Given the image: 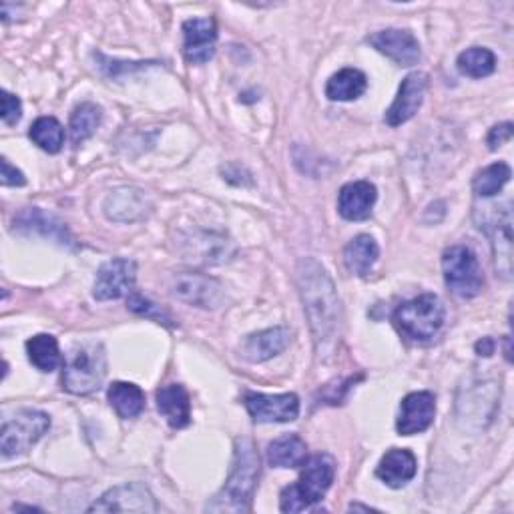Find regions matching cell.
I'll list each match as a JSON object with an SVG mask.
<instances>
[{
  "label": "cell",
  "mask_w": 514,
  "mask_h": 514,
  "mask_svg": "<svg viewBox=\"0 0 514 514\" xmlns=\"http://www.w3.org/2000/svg\"><path fill=\"white\" fill-rule=\"evenodd\" d=\"M510 177H512L510 167L506 163L498 161L476 173V177L472 181V189L478 197H492L510 181Z\"/></svg>",
  "instance_id": "4dcf8cb0"
},
{
  "label": "cell",
  "mask_w": 514,
  "mask_h": 514,
  "mask_svg": "<svg viewBox=\"0 0 514 514\" xmlns=\"http://www.w3.org/2000/svg\"><path fill=\"white\" fill-rule=\"evenodd\" d=\"M157 410L171 428H185L191 422L189 394L181 384H167L157 390Z\"/></svg>",
  "instance_id": "44dd1931"
},
{
  "label": "cell",
  "mask_w": 514,
  "mask_h": 514,
  "mask_svg": "<svg viewBox=\"0 0 514 514\" xmlns=\"http://www.w3.org/2000/svg\"><path fill=\"white\" fill-rule=\"evenodd\" d=\"M159 506L141 482H131L115 486L105 492L95 504L89 506V512H157Z\"/></svg>",
  "instance_id": "ba28073f"
},
{
  "label": "cell",
  "mask_w": 514,
  "mask_h": 514,
  "mask_svg": "<svg viewBox=\"0 0 514 514\" xmlns=\"http://www.w3.org/2000/svg\"><path fill=\"white\" fill-rule=\"evenodd\" d=\"M29 137L47 153H59L65 143V129L55 117H41L33 123Z\"/></svg>",
  "instance_id": "f546056e"
},
{
  "label": "cell",
  "mask_w": 514,
  "mask_h": 514,
  "mask_svg": "<svg viewBox=\"0 0 514 514\" xmlns=\"http://www.w3.org/2000/svg\"><path fill=\"white\" fill-rule=\"evenodd\" d=\"M137 280V264L133 260H125V257H117L101 266L93 296L99 302H109V300H119L125 294L131 292Z\"/></svg>",
  "instance_id": "9c48e42d"
},
{
  "label": "cell",
  "mask_w": 514,
  "mask_h": 514,
  "mask_svg": "<svg viewBox=\"0 0 514 514\" xmlns=\"http://www.w3.org/2000/svg\"><path fill=\"white\" fill-rule=\"evenodd\" d=\"M0 165H3V179H0V181H3L5 187H21V185L27 183L23 171L13 167L7 157H3V163H0Z\"/></svg>",
  "instance_id": "e575fe53"
},
{
  "label": "cell",
  "mask_w": 514,
  "mask_h": 514,
  "mask_svg": "<svg viewBox=\"0 0 514 514\" xmlns=\"http://www.w3.org/2000/svg\"><path fill=\"white\" fill-rule=\"evenodd\" d=\"M444 282L458 298H474L484 286V276L476 255L466 245H452L442 255Z\"/></svg>",
  "instance_id": "8992f818"
},
{
  "label": "cell",
  "mask_w": 514,
  "mask_h": 514,
  "mask_svg": "<svg viewBox=\"0 0 514 514\" xmlns=\"http://www.w3.org/2000/svg\"><path fill=\"white\" fill-rule=\"evenodd\" d=\"M171 290L177 300L197 308H217L221 302V286L201 274L175 276Z\"/></svg>",
  "instance_id": "9a60e30c"
},
{
  "label": "cell",
  "mask_w": 514,
  "mask_h": 514,
  "mask_svg": "<svg viewBox=\"0 0 514 514\" xmlns=\"http://www.w3.org/2000/svg\"><path fill=\"white\" fill-rule=\"evenodd\" d=\"M394 324L404 338L412 342H428L444 326V306L438 296L422 294L398 306L394 312Z\"/></svg>",
  "instance_id": "5b68a950"
},
{
  "label": "cell",
  "mask_w": 514,
  "mask_h": 514,
  "mask_svg": "<svg viewBox=\"0 0 514 514\" xmlns=\"http://www.w3.org/2000/svg\"><path fill=\"white\" fill-rule=\"evenodd\" d=\"M378 255L380 249L376 239L370 235H358L344 249V264L348 272L364 278L372 272L374 264L378 262Z\"/></svg>",
  "instance_id": "603a6c76"
},
{
  "label": "cell",
  "mask_w": 514,
  "mask_h": 514,
  "mask_svg": "<svg viewBox=\"0 0 514 514\" xmlns=\"http://www.w3.org/2000/svg\"><path fill=\"white\" fill-rule=\"evenodd\" d=\"M494 348H496V344H494L492 338H482L480 342H476V354H478V356L488 358V356L494 354Z\"/></svg>",
  "instance_id": "d590c367"
},
{
  "label": "cell",
  "mask_w": 514,
  "mask_h": 514,
  "mask_svg": "<svg viewBox=\"0 0 514 514\" xmlns=\"http://www.w3.org/2000/svg\"><path fill=\"white\" fill-rule=\"evenodd\" d=\"M368 89V79L358 69H342L330 77L326 85V97L330 101H356Z\"/></svg>",
  "instance_id": "cb8c5ba5"
},
{
  "label": "cell",
  "mask_w": 514,
  "mask_h": 514,
  "mask_svg": "<svg viewBox=\"0 0 514 514\" xmlns=\"http://www.w3.org/2000/svg\"><path fill=\"white\" fill-rule=\"evenodd\" d=\"M426 89H428V75L426 73L408 75L400 85L398 97L394 99V103L386 111V117H384L386 123L390 127H398V125L410 121L418 113V109L422 107Z\"/></svg>",
  "instance_id": "5bb4252c"
},
{
  "label": "cell",
  "mask_w": 514,
  "mask_h": 514,
  "mask_svg": "<svg viewBox=\"0 0 514 514\" xmlns=\"http://www.w3.org/2000/svg\"><path fill=\"white\" fill-rule=\"evenodd\" d=\"M29 360L41 370V372H53L63 364L59 342L55 336L39 334L27 342Z\"/></svg>",
  "instance_id": "4316f807"
},
{
  "label": "cell",
  "mask_w": 514,
  "mask_h": 514,
  "mask_svg": "<svg viewBox=\"0 0 514 514\" xmlns=\"http://www.w3.org/2000/svg\"><path fill=\"white\" fill-rule=\"evenodd\" d=\"M458 71L470 79H484L494 73L496 69V57L492 51L484 47H472L460 53L458 61Z\"/></svg>",
  "instance_id": "f1b7e54d"
},
{
  "label": "cell",
  "mask_w": 514,
  "mask_h": 514,
  "mask_svg": "<svg viewBox=\"0 0 514 514\" xmlns=\"http://www.w3.org/2000/svg\"><path fill=\"white\" fill-rule=\"evenodd\" d=\"M149 209L143 191L133 187H121L113 191L105 201V213L113 221H135L141 219Z\"/></svg>",
  "instance_id": "7402d4cb"
},
{
  "label": "cell",
  "mask_w": 514,
  "mask_h": 514,
  "mask_svg": "<svg viewBox=\"0 0 514 514\" xmlns=\"http://www.w3.org/2000/svg\"><path fill=\"white\" fill-rule=\"evenodd\" d=\"M512 139V123H500L494 125L486 137V145L490 151H496L498 147H502L504 143H508Z\"/></svg>",
  "instance_id": "836d02e7"
},
{
  "label": "cell",
  "mask_w": 514,
  "mask_h": 514,
  "mask_svg": "<svg viewBox=\"0 0 514 514\" xmlns=\"http://www.w3.org/2000/svg\"><path fill=\"white\" fill-rule=\"evenodd\" d=\"M492 237L496 270L504 280L512 278V211L506 203L498 215L492 217V225L484 227Z\"/></svg>",
  "instance_id": "e0dca14e"
},
{
  "label": "cell",
  "mask_w": 514,
  "mask_h": 514,
  "mask_svg": "<svg viewBox=\"0 0 514 514\" xmlns=\"http://www.w3.org/2000/svg\"><path fill=\"white\" fill-rule=\"evenodd\" d=\"M350 510H364V512H370V510H374V508L362 506V504H350Z\"/></svg>",
  "instance_id": "8d00e7d4"
},
{
  "label": "cell",
  "mask_w": 514,
  "mask_h": 514,
  "mask_svg": "<svg viewBox=\"0 0 514 514\" xmlns=\"http://www.w3.org/2000/svg\"><path fill=\"white\" fill-rule=\"evenodd\" d=\"M298 286L314 334L316 352L320 358H326L336 350L342 328V308L334 282L320 262L306 257L298 264Z\"/></svg>",
  "instance_id": "6da1fadb"
},
{
  "label": "cell",
  "mask_w": 514,
  "mask_h": 514,
  "mask_svg": "<svg viewBox=\"0 0 514 514\" xmlns=\"http://www.w3.org/2000/svg\"><path fill=\"white\" fill-rule=\"evenodd\" d=\"M243 404L255 422H292L300 414L296 394H245Z\"/></svg>",
  "instance_id": "30bf717a"
},
{
  "label": "cell",
  "mask_w": 514,
  "mask_h": 514,
  "mask_svg": "<svg viewBox=\"0 0 514 514\" xmlns=\"http://www.w3.org/2000/svg\"><path fill=\"white\" fill-rule=\"evenodd\" d=\"M368 43L382 55H386L390 61H394L400 67H412L418 65L422 59L420 43L410 31L400 29H386L380 33H374L368 37Z\"/></svg>",
  "instance_id": "8fae6325"
},
{
  "label": "cell",
  "mask_w": 514,
  "mask_h": 514,
  "mask_svg": "<svg viewBox=\"0 0 514 514\" xmlns=\"http://www.w3.org/2000/svg\"><path fill=\"white\" fill-rule=\"evenodd\" d=\"M260 476V454L247 438L235 442L233 466L221 492L207 504L209 512H247Z\"/></svg>",
  "instance_id": "7a4b0ae2"
},
{
  "label": "cell",
  "mask_w": 514,
  "mask_h": 514,
  "mask_svg": "<svg viewBox=\"0 0 514 514\" xmlns=\"http://www.w3.org/2000/svg\"><path fill=\"white\" fill-rule=\"evenodd\" d=\"M416 470H418V462L410 450L392 448L382 456L376 468V476L382 482H386L390 488H402L416 476Z\"/></svg>",
  "instance_id": "ffe728a7"
},
{
  "label": "cell",
  "mask_w": 514,
  "mask_h": 514,
  "mask_svg": "<svg viewBox=\"0 0 514 514\" xmlns=\"http://www.w3.org/2000/svg\"><path fill=\"white\" fill-rule=\"evenodd\" d=\"M300 474V480L282 490V512H302L324 498L336 476V464L328 454H316L308 458Z\"/></svg>",
  "instance_id": "3957f363"
},
{
  "label": "cell",
  "mask_w": 514,
  "mask_h": 514,
  "mask_svg": "<svg viewBox=\"0 0 514 514\" xmlns=\"http://www.w3.org/2000/svg\"><path fill=\"white\" fill-rule=\"evenodd\" d=\"M308 446L298 434H286L268 446V460L276 468H298L306 462Z\"/></svg>",
  "instance_id": "d4e9b609"
},
{
  "label": "cell",
  "mask_w": 514,
  "mask_h": 514,
  "mask_svg": "<svg viewBox=\"0 0 514 514\" xmlns=\"http://www.w3.org/2000/svg\"><path fill=\"white\" fill-rule=\"evenodd\" d=\"M107 376V354L97 342L81 344L71 350L65 370L63 388L77 396H87L103 386Z\"/></svg>",
  "instance_id": "277c9868"
},
{
  "label": "cell",
  "mask_w": 514,
  "mask_h": 514,
  "mask_svg": "<svg viewBox=\"0 0 514 514\" xmlns=\"http://www.w3.org/2000/svg\"><path fill=\"white\" fill-rule=\"evenodd\" d=\"M292 342V332L284 326L280 328H270L264 332L251 334L243 346L241 354L249 362H266L278 354H282Z\"/></svg>",
  "instance_id": "d6986e66"
},
{
  "label": "cell",
  "mask_w": 514,
  "mask_h": 514,
  "mask_svg": "<svg viewBox=\"0 0 514 514\" xmlns=\"http://www.w3.org/2000/svg\"><path fill=\"white\" fill-rule=\"evenodd\" d=\"M103 111L95 103H81L75 107L71 115V141L75 145H81L89 137L95 135L97 127L101 125Z\"/></svg>",
  "instance_id": "83f0119b"
},
{
  "label": "cell",
  "mask_w": 514,
  "mask_h": 514,
  "mask_svg": "<svg viewBox=\"0 0 514 514\" xmlns=\"http://www.w3.org/2000/svg\"><path fill=\"white\" fill-rule=\"evenodd\" d=\"M21 115H23V105H21V99L9 91H3V113H0V117H3V123L7 125H17L21 121Z\"/></svg>",
  "instance_id": "d6a6232c"
},
{
  "label": "cell",
  "mask_w": 514,
  "mask_h": 514,
  "mask_svg": "<svg viewBox=\"0 0 514 514\" xmlns=\"http://www.w3.org/2000/svg\"><path fill=\"white\" fill-rule=\"evenodd\" d=\"M376 199L378 193L370 181H352L340 189L338 211L348 221H364L372 215Z\"/></svg>",
  "instance_id": "ac0fdd59"
},
{
  "label": "cell",
  "mask_w": 514,
  "mask_h": 514,
  "mask_svg": "<svg viewBox=\"0 0 514 514\" xmlns=\"http://www.w3.org/2000/svg\"><path fill=\"white\" fill-rule=\"evenodd\" d=\"M217 27L215 21L189 19L183 23V53L191 65H203L215 55Z\"/></svg>",
  "instance_id": "4fadbf2b"
},
{
  "label": "cell",
  "mask_w": 514,
  "mask_h": 514,
  "mask_svg": "<svg viewBox=\"0 0 514 514\" xmlns=\"http://www.w3.org/2000/svg\"><path fill=\"white\" fill-rule=\"evenodd\" d=\"M127 306H129L131 312H135V314H139V316L153 318V320H157L159 324H161V322H163V324H169V322H171V318H169L159 306H155L153 302L145 300V298L139 296V294H133V296L127 300Z\"/></svg>",
  "instance_id": "1f68e13d"
},
{
  "label": "cell",
  "mask_w": 514,
  "mask_h": 514,
  "mask_svg": "<svg viewBox=\"0 0 514 514\" xmlns=\"http://www.w3.org/2000/svg\"><path fill=\"white\" fill-rule=\"evenodd\" d=\"M109 402L121 418H137L145 408V394L139 386L129 382H113L109 392Z\"/></svg>",
  "instance_id": "484cf974"
},
{
  "label": "cell",
  "mask_w": 514,
  "mask_h": 514,
  "mask_svg": "<svg viewBox=\"0 0 514 514\" xmlns=\"http://www.w3.org/2000/svg\"><path fill=\"white\" fill-rule=\"evenodd\" d=\"M51 428V418L39 410H21L3 424L0 450L5 458L29 452Z\"/></svg>",
  "instance_id": "52a82bcc"
},
{
  "label": "cell",
  "mask_w": 514,
  "mask_h": 514,
  "mask_svg": "<svg viewBox=\"0 0 514 514\" xmlns=\"http://www.w3.org/2000/svg\"><path fill=\"white\" fill-rule=\"evenodd\" d=\"M436 414V398L432 392H412L400 404L396 430L400 436L420 434L430 428Z\"/></svg>",
  "instance_id": "7c38bea8"
},
{
  "label": "cell",
  "mask_w": 514,
  "mask_h": 514,
  "mask_svg": "<svg viewBox=\"0 0 514 514\" xmlns=\"http://www.w3.org/2000/svg\"><path fill=\"white\" fill-rule=\"evenodd\" d=\"M13 229L19 231V233H39V235H45L61 245H71L73 243V237H71V231L69 227L59 221L55 215H49L37 207L33 209H23L15 221H13Z\"/></svg>",
  "instance_id": "2e32d148"
}]
</instances>
